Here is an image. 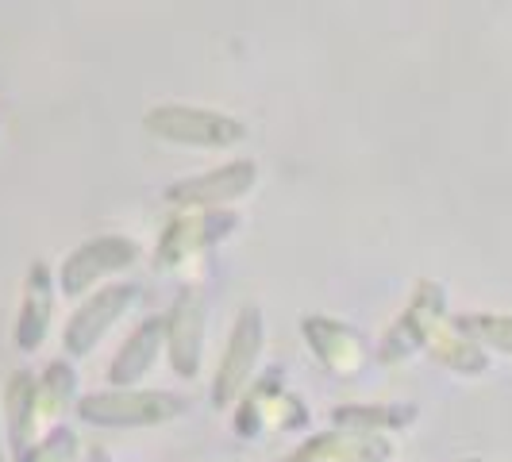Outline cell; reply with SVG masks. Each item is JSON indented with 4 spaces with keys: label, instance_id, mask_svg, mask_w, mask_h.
Segmentation results:
<instances>
[{
    "label": "cell",
    "instance_id": "1",
    "mask_svg": "<svg viewBox=\"0 0 512 462\" xmlns=\"http://www.w3.org/2000/svg\"><path fill=\"white\" fill-rule=\"evenodd\" d=\"M189 412V397L174 389H97L77 401V416L101 432H139V428H166Z\"/></svg>",
    "mask_w": 512,
    "mask_h": 462
},
{
    "label": "cell",
    "instance_id": "2",
    "mask_svg": "<svg viewBox=\"0 0 512 462\" xmlns=\"http://www.w3.org/2000/svg\"><path fill=\"white\" fill-rule=\"evenodd\" d=\"M143 131L162 143L189 147V151H231L247 139L243 120L216 112V108H201V104H154L143 116Z\"/></svg>",
    "mask_w": 512,
    "mask_h": 462
},
{
    "label": "cell",
    "instance_id": "3",
    "mask_svg": "<svg viewBox=\"0 0 512 462\" xmlns=\"http://www.w3.org/2000/svg\"><path fill=\"white\" fill-rule=\"evenodd\" d=\"M231 416L235 436L262 439V436H297L305 432L312 412H308L305 397H297L289 385L282 382V370H266L262 378L251 382V389L239 397Z\"/></svg>",
    "mask_w": 512,
    "mask_h": 462
},
{
    "label": "cell",
    "instance_id": "4",
    "mask_svg": "<svg viewBox=\"0 0 512 462\" xmlns=\"http://www.w3.org/2000/svg\"><path fill=\"white\" fill-rule=\"evenodd\" d=\"M243 216L235 208H185L181 216H174L154 247V266L162 274L189 266L193 258L208 255L216 247H224L231 235L239 231Z\"/></svg>",
    "mask_w": 512,
    "mask_h": 462
},
{
    "label": "cell",
    "instance_id": "5",
    "mask_svg": "<svg viewBox=\"0 0 512 462\" xmlns=\"http://www.w3.org/2000/svg\"><path fill=\"white\" fill-rule=\"evenodd\" d=\"M451 316L447 308V289L436 278H420L412 285L409 305L393 316V324L385 328V335L378 339V362L382 366H405L416 355H424L428 335L436 332V324H443Z\"/></svg>",
    "mask_w": 512,
    "mask_h": 462
},
{
    "label": "cell",
    "instance_id": "6",
    "mask_svg": "<svg viewBox=\"0 0 512 462\" xmlns=\"http://www.w3.org/2000/svg\"><path fill=\"white\" fill-rule=\"evenodd\" d=\"M139 243L128 235H97L85 239L81 247H74L58 266V293L70 301H85L89 293H97L104 285H112V278L128 274L139 262Z\"/></svg>",
    "mask_w": 512,
    "mask_h": 462
},
{
    "label": "cell",
    "instance_id": "7",
    "mask_svg": "<svg viewBox=\"0 0 512 462\" xmlns=\"http://www.w3.org/2000/svg\"><path fill=\"white\" fill-rule=\"evenodd\" d=\"M266 347V316L258 305H243L224 343V355L212 378V405L220 412H231L239 405V397L251 389Z\"/></svg>",
    "mask_w": 512,
    "mask_h": 462
},
{
    "label": "cell",
    "instance_id": "8",
    "mask_svg": "<svg viewBox=\"0 0 512 462\" xmlns=\"http://www.w3.org/2000/svg\"><path fill=\"white\" fill-rule=\"evenodd\" d=\"M139 297H143V289L135 282H112L104 285V289H97V293H89L85 301H77V308L70 312V320H66V328H62V351H66V359L93 355L104 339H108V332L128 316L131 308L139 305Z\"/></svg>",
    "mask_w": 512,
    "mask_h": 462
},
{
    "label": "cell",
    "instance_id": "9",
    "mask_svg": "<svg viewBox=\"0 0 512 462\" xmlns=\"http://www.w3.org/2000/svg\"><path fill=\"white\" fill-rule=\"evenodd\" d=\"M208 320L212 305L201 285H181L174 305L166 308V362L181 382H197L205 370Z\"/></svg>",
    "mask_w": 512,
    "mask_h": 462
},
{
    "label": "cell",
    "instance_id": "10",
    "mask_svg": "<svg viewBox=\"0 0 512 462\" xmlns=\"http://www.w3.org/2000/svg\"><path fill=\"white\" fill-rule=\"evenodd\" d=\"M301 339L312 351V359L320 362L332 378H343V382L359 378L362 370H366V362H370V355H374L366 335L355 324H347L339 316H324V312L301 316Z\"/></svg>",
    "mask_w": 512,
    "mask_h": 462
},
{
    "label": "cell",
    "instance_id": "11",
    "mask_svg": "<svg viewBox=\"0 0 512 462\" xmlns=\"http://www.w3.org/2000/svg\"><path fill=\"white\" fill-rule=\"evenodd\" d=\"M258 185V162L255 158H231L216 170H205L197 178L174 181L166 189V201L174 208H231L243 201Z\"/></svg>",
    "mask_w": 512,
    "mask_h": 462
},
{
    "label": "cell",
    "instance_id": "12",
    "mask_svg": "<svg viewBox=\"0 0 512 462\" xmlns=\"http://www.w3.org/2000/svg\"><path fill=\"white\" fill-rule=\"evenodd\" d=\"M54 301H58V274L51 270V262L35 258L24 278L20 312H16V347H20L24 355H35V351L51 339Z\"/></svg>",
    "mask_w": 512,
    "mask_h": 462
},
{
    "label": "cell",
    "instance_id": "13",
    "mask_svg": "<svg viewBox=\"0 0 512 462\" xmlns=\"http://www.w3.org/2000/svg\"><path fill=\"white\" fill-rule=\"evenodd\" d=\"M166 355V316H147L128 332L108 362V385L112 389H135L151 378L158 359Z\"/></svg>",
    "mask_w": 512,
    "mask_h": 462
},
{
    "label": "cell",
    "instance_id": "14",
    "mask_svg": "<svg viewBox=\"0 0 512 462\" xmlns=\"http://www.w3.org/2000/svg\"><path fill=\"white\" fill-rule=\"evenodd\" d=\"M0 420H4V436L12 447V462H20L43 439V416H39V397H35V374L31 370H12L4 382V405H0Z\"/></svg>",
    "mask_w": 512,
    "mask_h": 462
},
{
    "label": "cell",
    "instance_id": "15",
    "mask_svg": "<svg viewBox=\"0 0 512 462\" xmlns=\"http://www.w3.org/2000/svg\"><path fill=\"white\" fill-rule=\"evenodd\" d=\"M278 462H389V439L351 428H328L308 436L297 451H289Z\"/></svg>",
    "mask_w": 512,
    "mask_h": 462
},
{
    "label": "cell",
    "instance_id": "16",
    "mask_svg": "<svg viewBox=\"0 0 512 462\" xmlns=\"http://www.w3.org/2000/svg\"><path fill=\"white\" fill-rule=\"evenodd\" d=\"M424 355L436 366H443V370L459 374V378H482L489 370V351L462 328L455 316L436 324V332L428 335V343H424Z\"/></svg>",
    "mask_w": 512,
    "mask_h": 462
},
{
    "label": "cell",
    "instance_id": "17",
    "mask_svg": "<svg viewBox=\"0 0 512 462\" xmlns=\"http://www.w3.org/2000/svg\"><path fill=\"white\" fill-rule=\"evenodd\" d=\"M420 420V405L412 401H351V405H332V428H351L366 436H393L405 432Z\"/></svg>",
    "mask_w": 512,
    "mask_h": 462
},
{
    "label": "cell",
    "instance_id": "18",
    "mask_svg": "<svg viewBox=\"0 0 512 462\" xmlns=\"http://www.w3.org/2000/svg\"><path fill=\"white\" fill-rule=\"evenodd\" d=\"M77 385L81 382H77L74 359H51L43 366V374H35V397H39V416L47 432L58 428L70 412H77V401H81Z\"/></svg>",
    "mask_w": 512,
    "mask_h": 462
},
{
    "label": "cell",
    "instance_id": "19",
    "mask_svg": "<svg viewBox=\"0 0 512 462\" xmlns=\"http://www.w3.org/2000/svg\"><path fill=\"white\" fill-rule=\"evenodd\" d=\"M455 320L486 351H497V355H509L512 359V312H462Z\"/></svg>",
    "mask_w": 512,
    "mask_h": 462
},
{
    "label": "cell",
    "instance_id": "20",
    "mask_svg": "<svg viewBox=\"0 0 512 462\" xmlns=\"http://www.w3.org/2000/svg\"><path fill=\"white\" fill-rule=\"evenodd\" d=\"M85 459V447L70 424H58L51 432H43V439L27 451L20 462H81Z\"/></svg>",
    "mask_w": 512,
    "mask_h": 462
},
{
    "label": "cell",
    "instance_id": "21",
    "mask_svg": "<svg viewBox=\"0 0 512 462\" xmlns=\"http://www.w3.org/2000/svg\"><path fill=\"white\" fill-rule=\"evenodd\" d=\"M81 462H116V459H112V451H108V447H101V443H93V447L85 451V459H81Z\"/></svg>",
    "mask_w": 512,
    "mask_h": 462
},
{
    "label": "cell",
    "instance_id": "22",
    "mask_svg": "<svg viewBox=\"0 0 512 462\" xmlns=\"http://www.w3.org/2000/svg\"><path fill=\"white\" fill-rule=\"evenodd\" d=\"M0 462H12V447H8V436H4V420H0Z\"/></svg>",
    "mask_w": 512,
    "mask_h": 462
},
{
    "label": "cell",
    "instance_id": "23",
    "mask_svg": "<svg viewBox=\"0 0 512 462\" xmlns=\"http://www.w3.org/2000/svg\"><path fill=\"white\" fill-rule=\"evenodd\" d=\"M459 462H486V459H459Z\"/></svg>",
    "mask_w": 512,
    "mask_h": 462
}]
</instances>
